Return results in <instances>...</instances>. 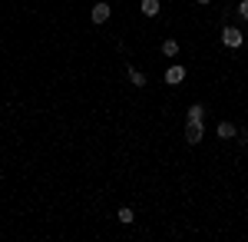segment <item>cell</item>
I'll return each instance as SVG.
<instances>
[{"label": "cell", "mask_w": 248, "mask_h": 242, "mask_svg": "<svg viewBox=\"0 0 248 242\" xmlns=\"http://www.w3.org/2000/svg\"><path fill=\"white\" fill-rule=\"evenodd\" d=\"M195 3H199V7H209V3H212V0H195Z\"/></svg>", "instance_id": "obj_12"}, {"label": "cell", "mask_w": 248, "mask_h": 242, "mask_svg": "<svg viewBox=\"0 0 248 242\" xmlns=\"http://www.w3.org/2000/svg\"><path fill=\"white\" fill-rule=\"evenodd\" d=\"M159 0H142V17H159Z\"/></svg>", "instance_id": "obj_6"}, {"label": "cell", "mask_w": 248, "mask_h": 242, "mask_svg": "<svg viewBox=\"0 0 248 242\" xmlns=\"http://www.w3.org/2000/svg\"><path fill=\"white\" fill-rule=\"evenodd\" d=\"M238 17L248 20V0H242V3H238Z\"/></svg>", "instance_id": "obj_11"}, {"label": "cell", "mask_w": 248, "mask_h": 242, "mask_svg": "<svg viewBox=\"0 0 248 242\" xmlns=\"http://www.w3.org/2000/svg\"><path fill=\"white\" fill-rule=\"evenodd\" d=\"M202 136H205L202 120H189V123H186V143H189V146H199V143H202Z\"/></svg>", "instance_id": "obj_2"}, {"label": "cell", "mask_w": 248, "mask_h": 242, "mask_svg": "<svg viewBox=\"0 0 248 242\" xmlns=\"http://www.w3.org/2000/svg\"><path fill=\"white\" fill-rule=\"evenodd\" d=\"M116 219H119L123 225H129V223H133V209H129V206H123V209L116 212Z\"/></svg>", "instance_id": "obj_9"}, {"label": "cell", "mask_w": 248, "mask_h": 242, "mask_svg": "<svg viewBox=\"0 0 248 242\" xmlns=\"http://www.w3.org/2000/svg\"><path fill=\"white\" fill-rule=\"evenodd\" d=\"M159 50H162V56H175V53H179V43H175V40H162Z\"/></svg>", "instance_id": "obj_7"}, {"label": "cell", "mask_w": 248, "mask_h": 242, "mask_svg": "<svg viewBox=\"0 0 248 242\" xmlns=\"http://www.w3.org/2000/svg\"><path fill=\"white\" fill-rule=\"evenodd\" d=\"M129 80H133L136 86H146V73H142V70H136V67H129Z\"/></svg>", "instance_id": "obj_10"}, {"label": "cell", "mask_w": 248, "mask_h": 242, "mask_svg": "<svg viewBox=\"0 0 248 242\" xmlns=\"http://www.w3.org/2000/svg\"><path fill=\"white\" fill-rule=\"evenodd\" d=\"M166 83H169V86L186 83V67H166Z\"/></svg>", "instance_id": "obj_4"}, {"label": "cell", "mask_w": 248, "mask_h": 242, "mask_svg": "<svg viewBox=\"0 0 248 242\" xmlns=\"http://www.w3.org/2000/svg\"><path fill=\"white\" fill-rule=\"evenodd\" d=\"M235 136H238V126L232 120H222L218 123V139H235Z\"/></svg>", "instance_id": "obj_5"}, {"label": "cell", "mask_w": 248, "mask_h": 242, "mask_svg": "<svg viewBox=\"0 0 248 242\" xmlns=\"http://www.w3.org/2000/svg\"><path fill=\"white\" fill-rule=\"evenodd\" d=\"M109 14H113V10H109V3H106V0H99L93 10H90V20H93V23H106Z\"/></svg>", "instance_id": "obj_3"}, {"label": "cell", "mask_w": 248, "mask_h": 242, "mask_svg": "<svg viewBox=\"0 0 248 242\" xmlns=\"http://www.w3.org/2000/svg\"><path fill=\"white\" fill-rule=\"evenodd\" d=\"M186 116H189V120H202V116H205V106H202V103H192L189 110H186Z\"/></svg>", "instance_id": "obj_8"}, {"label": "cell", "mask_w": 248, "mask_h": 242, "mask_svg": "<svg viewBox=\"0 0 248 242\" xmlns=\"http://www.w3.org/2000/svg\"><path fill=\"white\" fill-rule=\"evenodd\" d=\"M245 43V34L238 30V27H222V47H229V50H238Z\"/></svg>", "instance_id": "obj_1"}]
</instances>
